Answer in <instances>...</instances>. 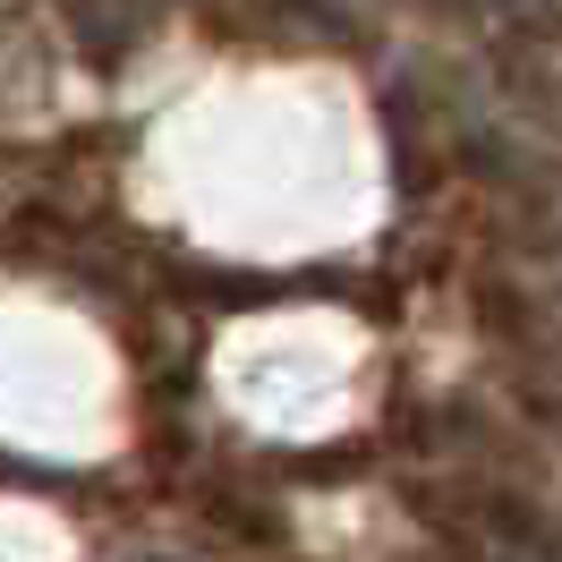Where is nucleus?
Wrapping results in <instances>:
<instances>
[{
	"instance_id": "f257e3e1",
	"label": "nucleus",
	"mask_w": 562,
	"mask_h": 562,
	"mask_svg": "<svg viewBox=\"0 0 562 562\" xmlns=\"http://www.w3.org/2000/svg\"><path fill=\"white\" fill-rule=\"evenodd\" d=\"M128 562H171V554H128Z\"/></svg>"
}]
</instances>
